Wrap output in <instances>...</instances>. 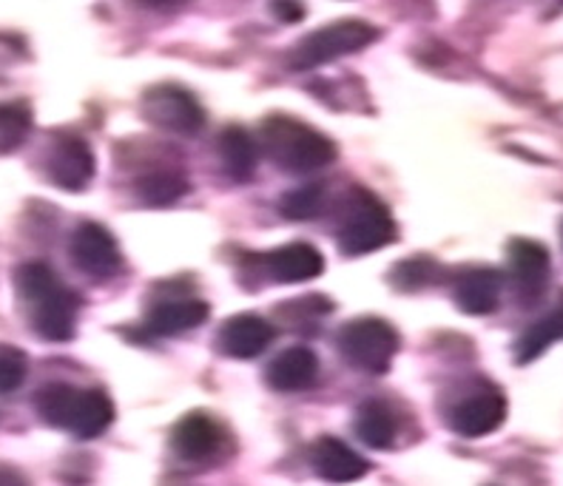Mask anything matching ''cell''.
Returning <instances> with one entry per match:
<instances>
[{
  "label": "cell",
  "instance_id": "cell-1",
  "mask_svg": "<svg viewBox=\"0 0 563 486\" xmlns=\"http://www.w3.org/2000/svg\"><path fill=\"white\" fill-rule=\"evenodd\" d=\"M262 148L288 174H310L336 159V145L322 131L310 129L296 117L274 114L262 123Z\"/></svg>",
  "mask_w": 563,
  "mask_h": 486
},
{
  "label": "cell",
  "instance_id": "cell-2",
  "mask_svg": "<svg viewBox=\"0 0 563 486\" xmlns=\"http://www.w3.org/2000/svg\"><path fill=\"white\" fill-rule=\"evenodd\" d=\"M396 240V220L371 191L356 188L347 197L339 220L336 242L344 256H367Z\"/></svg>",
  "mask_w": 563,
  "mask_h": 486
},
{
  "label": "cell",
  "instance_id": "cell-3",
  "mask_svg": "<svg viewBox=\"0 0 563 486\" xmlns=\"http://www.w3.org/2000/svg\"><path fill=\"white\" fill-rule=\"evenodd\" d=\"M399 347L401 342L396 328L376 316L353 319L339 330V353L344 356V362L356 371L371 373V376H382L390 371Z\"/></svg>",
  "mask_w": 563,
  "mask_h": 486
},
{
  "label": "cell",
  "instance_id": "cell-4",
  "mask_svg": "<svg viewBox=\"0 0 563 486\" xmlns=\"http://www.w3.org/2000/svg\"><path fill=\"white\" fill-rule=\"evenodd\" d=\"M378 37V29L367 21H336L310 32L296 43L290 63L294 69H317L322 63L356 55Z\"/></svg>",
  "mask_w": 563,
  "mask_h": 486
},
{
  "label": "cell",
  "instance_id": "cell-5",
  "mask_svg": "<svg viewBox=\"0 0 563 486\" xmlns=\"http://www.w3.org/2000/svg\"><path fill=\"white\" fill-rule=\"evenodd\" d=\"M143 114L148 123L172 134H197L206 125V111L200 100L179 86H154L145 91Z\"/></svg>",
  "mask_w": 563,
  "mask_h": 486
},
{
  "label": "cell",
  "instance_id": "cell-6",
  "mask_svg": "<svg viewBox=\"0 0 563 486\" xmlns=\"http://www.w3.org/2000/svg\"><path fill=\"white\" fill-rule=\"evenodd\" d=\"M69 254L77 270H82L95 281L114 279L120 274V267H123V254H120L118 240L111 236L109 228L97 225V222L77 225Z\"/></svg>",
  "mask_w": 563,
  "mask_h": 486
},
{
  "label": "cell",
  "instance_id": "cell-7",
  "mask_svg": "<svg viewBox=\"0 0 563 486\" xmlns=\"http://www.w3.org/2000/svg\"><path fill=\"white\" fill-rule=\"evenodd\" d=\"M95 154L80 137H60L48 151V179L63 191H82L95 179Z\"/></svg>",
  "mask_w": 563,
  "mask_h": 486
},
{
  "label": "cell",
  "instance_id": "cell-8",
  "mask_svg": "<svg viewBox=\"0 0 563 486\" xmlns=\"http://www.w3.org/2000/svg\"><path fill=\"white\" fill-rule=\"evenodd\" d=\"M550 251L536 240H512L509 242V276L512 288L521 299L536 301L547 290L550 281Z\"/></svg>",
  "mask_w": 563,
  "mask_h": 486
},
{
  "label": "cell",
  "instance_id": "cell-9",
  "mask_svg": "<svg viewBox=\"0 0 563 486\" xmlns=\"http://www.w3.org/2000/svg\"><path fill=\"white\" fill-rule=\"evenodd\" d=\"M507 421V398L501 393H478L450 412V427L464 439H484Z\"/></svg>",
  "mask_w": 563,
  "mask_h": 486
},
{
  "label": "cell",
  "instance_id": "cell-10",
  "mask_svg": "<svg viewBox=\"0 0 563 486\" xmlns=\"http://www.w3.org/2000/svg\"><path fill=\"white\" fill-rule=\"evenodd\" d=\"M32 328L37 336L48 342H69L77 330V310H80V296L69 290L66 285L48 294L46 299L32 305Z\"/></svg>",
  "mask_w": 563,
  "mask_h": 486
},
{
  "label": "cell",
  "instance_id": "cell-11",
  "mask_svg": "<svg viewBox=\"0 0 563 486\" xmlns=\"http://www.w3.org/2000/svg\"><path fill=\"white\" fill-rule=\"evenodd\" d=\"M274 324L256 313H242L222 324L217 344L231 358H256L274 344Z\"/></svg>",
  "mask_w": 563,
  "mask_h": 486
},
{
  "label": "cell",
  "instance_id": "cell-12",
  "mask_svg": "<svg viewBox=\"0 0 563 486\" xmlns=\"http://www.w3.org/2000/svg\"><path fill=\"white\" fill-rule=\"evenodd\" d=\"M222 444V430L206 412H188L179 418V424L172 432V446L183 461H208L217 455Z\"/></svg>",
  "mask_w": 563,
  "mask_h": 486
},
{
  "label": "cell",
  "instance_id": "cell-13",
  "mask_svg": "<svg viewBox=\"0 0 563 486\" xmlns=\"http://www.w3.org/2000/svg\"><path fill=\"white\" fill-rule=\"evenodd\" d=\"M208 313H211V308L197 296L159 301L152 308V313L145 316V330L152 336H183L188 330L206 324Z\"/></svg>",
  "mask_w": 563,
  "mask_h": 486
},
{
  "label": "cell",
  "instance_id": "cell-14",
  "mask_svg": "<svg viewBox=\"0 0 563 486\" xmlns=\"http://www.w3.org/2000/svg\"><path fill=\"white\" fill-rule=\"evenodd\" d=\"M265 267H268L271 279L279 285H299V281H310L322 276L324 259L317 247L308 242H290L265 256Z\"/></svg>",
  "mask_w": 563,
  "mask_h": 486
},
{
  "label": "cell",
  "instance_id": "cell-15",
  "mask_svg": "<svg viewBox=\"0 0 563 486\" xmlns=\"http://www.w3.org/2000/svg\"><path fill=\"white\" fill-rule=\"evenodd\" d=\"M319 376V358L317 353L310 347H302V344H296V347L282 350L279 356L268 364V384L274 387L276 393H302L308 387L317 384Z\"/></svg>",
  "mask_w": 563,
  "mask_h": 486
},
{
  "label": "cell",
  "instance_id": "cell-16",
  "mask_svg": "<svg viewBox=\"0 0 563 486\" xmlns=\"http://www.w3.org/2000/svg\"><path fill=\"white\" fill-rule=\"evenodd\" d=\"M313 470L322 481L328 484H353V481L364 478L367 475V461L358 455L356 450L344 444V441L333 439V435H324L313 446Z\"/></svg>",
  "mask_w": 563,
  "mask_h": 486
},
{
  "label": "cell",
  "instance_id": "cell-17",
  "mask_svg": "<svg viewBox=\"0 0 563 486\" xmlns=\"http://www.w3.org/2000/svg\"><path fill=\"white\" fill-rule=\"evenodd\" d=\"M504 276L493 267H473L455 279V305L470 316H487L501 301Z\"/></svg>",
  "mask_w": 563,
  "mask_h": 486
},
{
  "label": "cell",
  "instance_id": "cell-18",
  "mask_svg": "<svg viewBox=\"0 0 563 486\" xmlns=\"http://www.w3.org/2000/svg\"><path fill=\"white\" fill-rule=\"evenodd\" d=\"M217 154H220L222 172L234 179V183H245V179L254 177L256 163H260V148H256V140L245 129L228 125L220 134Z\"/></svg>",
  "mask_w": 563,
  "mask_h": 486
},
{
  "label": "cell",
  "instance_id": "cell-19",
  "mask_svg": "<svg viewBox=\"0 0 563 486\" xmlns=\"http://www.w3.org/2000/svg\"><path fill=\"white\" fill-rule=\"evenodd\" d=\"M111 421H114V401L106 396V390L91 387V390L77 393V405L69 421V430L75 432L77 439L91 441L97 435H103Z\"/></svg>",
  "mask_w": 563,
  "mask_h": 486
},
{
  "label": "cell",
  "instance_id": "cell-20",
  "mask_svg": "<svg viewBox=\"0 0 563 486\" xmlns=\"http://www.w3.org/2000/svg\"><path fill=\"white\" fill-rule=\"evenodd\" d=\"M358 439L373 450H390L399 439V418L385 401H364L356 412Z\"/></svg>",
  "mask_w": 563,
  "mask_h": 486
},
{
  "label": "cell",
  "instance_id": "cell-21",
  "mask_svg": "<svg viewBox=\"0 0 563 486\" xmlns=\"http://www.w3.org/2000/svg\"><path fill=\"white\" fill-rule=\"evenodd\" d=\"M558 339H563V299L550 316H543L541 322L532 324V328H529L527 333L518 339L516 358L521 364L536 362V358L541 356V353H547V350H550Z\"/></svg>",
  "mask_w": 563,
  "mask_h": 486
},
{
  "label": "cell",
  "instance_id": "cell-22",
  "mask_svg": "<svg viewBox=\"0 0 563 486\" xmlns=\"http://www.w3.org/2000/svg\"><path fill=\"white\" fill-rule=\"evenodd\" d=\"M77 393L80 390L71 387V384H63V382L43 384L35 396L37 416H41L46 424L66 427V430H69L71 412H75V405H77Z\"/></svg>",
  "mask_w": 563,
  "mask_h": 486
},
{
  "label": "cell",
  "instance_id": "cell-23",
  "mask_svg": "<svg viewBox=\"0 0 563 486\" xmlns=\"http://www.w3.org/2000/svg\"><path fill=\"white\" fill-rule=\"evenodd\" d=\"M137 199L148 208H168L174 206L177 199H183L188 194V183L179 174L172 172H154L148 177L137 179Z\"/></svg>",
  "mask_w": 563,
  "mask_h": 486
},
{
  "label": "cell",
  "instance_id": "cell-24",
  "mask_svg": "<svg viewBox=\"0 0 563 486\" xmlns=\"http://www.w3.org/2000/svg\"><path fill=\"white\" fill-rule=\"evenodd\" d=\"M63 281L57 279L55 270L43 262H26L14 270V288H18V296L29 305H37V301L46 299L48 294H55Z\"/></svg>",
  "mask_w": 563,
  "mask_h": 486
},
{
  "label": "cell",
  "instance_id": "cell-25",
  "mask_svg": "<svg viewBox=\"0 0 563 486\" xmlns=\"http://www.w3.org/2000/svg\"><path fill=\"white\" fill-rule=\"evenodd\" d=\"M324 211V186L313 183V186H302L288 191L279 199V213L285 220L305 222L313 220Z\"/></svg>",
  "mask_w": 563,
  "mask_h": 486
},
{
  "label": "cell",
  "instance_id": "cell-26",
  "mask_svg": "<svg viewBox=\"0 0 563 486\" xmlns=\"http://www.w3.org/2000/svg\"><path fill=\"white\" fill-rule=\"evenodd\" d=\"M32 131V111L23 103H0V154L21 148Z\"/></svg>",
  "mask_w": 563,
  "mask_h": 486
},
{
  "label": "cell",
  "instance_id": "cell-27",
  "mask_svg": "<svg viewBox=\"0 0 563 486\" xmlns=\"http://www.w3.org/2000/svg\"><path fill=\"white\" fill-rule=\"evenodd\" d=\"M29 373V358L23 350L12 347V344H0V393L21 390V384L26 382Z\"/></svg>",
  "mask_w": 563,
  "mask_h": 486
},
{
  "label": "cell",
  "instance_id": "cell-28",
  "mask_svg": "<svg viewBox=\"0 0 563 486\" xmlns=\"http://www.w3.org/2000/svg\"><path fill=\"white\" fill-rule=\"evenodd\" d=\"M433 259H424V256H419V259H407L393 270V285L401 290L427 288V285L433 281Z\"/></svg>",
  "mask_w": 563,
  "mask_h": 486
},
{
  "label": "cell",
  "instance_id": "cell-29",
  "mask_svg": "<svg viewBox=\"0 0 563 486\" xmlns=\"http://www.w3.org/2000/svg\"><path fill=\"white\" fill-rule=\"evenodd\" d=\"M0 486H29L26 478H23L14 466L0 464Z\"/></svg>",
  "mask_w": 563,
  "mask_h": 486
},
{
  "label": "cell",
  "instance_id": "cell-30",
  "mask_svg": "<svg viewBox=\"0 0 563 486\" xmlns=\"http://www.w3.org/2000/svg\"><path fill=\"white\" fill-rule=\"evenodd\" d=\"M274 12L279 14L282 21H296V18H302V9L299 7H282V3H274Z\"/></svg>",
  "mask_w": 563,
  "mask_h": 486
}]
</instances>
